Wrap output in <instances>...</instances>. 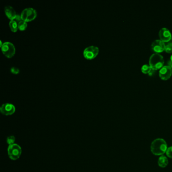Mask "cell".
I'll return each instance as SVG.
<instances>
[{"instance_id":"obj_1","label":"cell","mask_w":172,"mask_h":172,"mask_svg":"<svg viewBox=\"0 0 172 172\" xmlns=\"http://www.w3.org/2000/svg\"><path fill=\"white\" fill-rule=\"evenodd\" d=\"M151 153L155 156H162L167 150V144L165 140L157 138L153 141L150 147Z\"/></svg>"},{"instance_id":"obj_2","label":"cell","mask_w":172,"mask_h":172,"mask_svg":"<svg viewBox=\"0 0 172 172\" xmlns=\"http://www.w3.org/2000/svg\"><path fill=\"white\" fill-rule=\"evenodd\" d=\"M149 63L150 66L154 70L161 69L164 64L163 57L158 53L154 54L150 56Z\"/></svg>"},{"instance_id":"obj_3","label":"cell","mask_w":172,"mask_h":172,"mask_svg":"<svg viewBox=\"0 0 172 172\" xmlns=\"http://www.w3.org/2000/svg\"><path fill=\"white\" fill-rule=\"evenodd\" d=\"M8 154L9 157L12 160H17L21 156L22 149L20 146L17 144H14L9 145L8 148Z\"/></svg>"},{"instance_id":"obj_4","label":"cell","mask_w":172,"mask_h":172,"mask_svg":"<svg viewBox=\"0 0 172 172\" xmlns=\"http://www.w3.org/2000/svg\"><path fill=\"white\" fill-rule=\"evenodd\" d=\"M21 18L22 20L25 22H30L32 21L37 16V12L35 9L32 8H26L21 12Z\"/></svg>"},{"instance_id":"obj_5","label":"cell","mask_w":172,"mask_h":172,"mask_svg":"<svg viewBox=\"0 0 172 172\" xmlns=\"http://www.w3.org/2000/svg\"><path fill=\"white\" fill-rule=\"evenodd\" d=\"M2 51L6 57L10 58L15 55V48L13 44L10 42H5L3 43L1 47Z\"/></svg>"},{"instance_id":"obj_6","label":"cell","mask_w":172,"mask_h":172,"mask_svg":"<svg viewBox=\"0 0 172 172\" xmlns=\"http://www.w3.org/2000/svg\"><path fill=\"white\" fill-rule=\"evenodd\" d=\"M99 53L98 47L91 45L87 47L83 51V56L88 60H92L97 57Z\"/></svg>"},{"instance_id":"obj_7","label":"cell","mask_w":172,"mask_h":172,"mask_svg":"<svg viewBox=\"0 0 172 172\" xmlns=\"http://www.w3.org/2000/svg\"><path fill=\"white\" fill-rule=\"evenodd\" d=\"M15 106L9 103L3 104L0 108L1 113L5 116H9L15 113Z\"/></svg>"},{"instance_id":"obj_8","label":"cell","mask_w":172,"mask_h":172,"mask_svg":"<svg viewBox=\"0 0 172 172\" xmlns=\"http://www.w3.org/2000/svg\"><path fill=\"white\" fill-rule=\"evenodd\" d=\"M172 71L171 67L168 65L163 67L159 72V75L163 80H166L169 79L172 75Z\"/></svg>"},{"instance_id":"obj_9","label":"cell","mask_w":172,"mask_h":172,"mask_svg":"<svg viewBox=\"0 0 172 172\" xmlns=\"http://www.w3.org/2000/svg\"><path fill=\"white\" fill-rule=\"evenodd\" d=\"M165 43L160 39H157L151 44V49L156 53H161L165 50Z\"/></svg>"},{"instance_id":"obj_10","label":"cell","mask_w":172,"mask_h":172,"mask_svg":"<svg viewBox=\"0 0 172 172\" xmlns=\"http://www.w3.org/2000/svg\"><path fill=\"white\" fill-rule=\"evenodd\" d=\"M159 36L163 42H168L172 39V34L167 28H162L159 31Z\"/></svg>"},{"instance_id":"obj_11","label":"cell","mask_w":172,"mask_h":172,"mask_svg":"<svg viewBox=\"0 0 172 172\" xmlns=\"http://www.w3.org/2000/svg\"><path fill=\"white\" fill-rule=\"evenodd\" d=\"M5 12L8 18L11 20L15 19L17 14L13 8L10 6H7L5 7Z\"/></svg>"},{"instance_id":"obj_12","label":"cell","mask_w":172,"mask_h":172,"mask_svg":"<svg viewBox=\"0 0 172 172\" xmlns=\"http://www.w3.org/2000/svg\"><path fill=\"white\" fill-rule=\"evenodd\" d=\"M169 161L166 157L164 156H161L159 157L158 160V165L161 168H165L168 165Z\"/></svg>"},{"instance_id":"obj_13","label":"cell","mask_w":172,"mask_h":172,"mask_svg":"<svg viewBox=\"0 0 172 172\" xmlns=\"http://www.w3.org/2000/svg\"><path fill=\"white\" fill-rule=\"evenodd\" d=\"M9 26L10 27L11 30L13 32H16L18 29V23L15 20H11L9 22Z\"/></svg>"},{"instance_id":"obj_14","label":"cell","mask_w":172,"mask_h":172,"mask_svg":"<svg viewBox=\"0 0 172 172\" xmlns=\"http://www.w3.org/2000/svg\"><path fill=\"white\" fill-rule=\"evenodd\" d=\"M152 70L153 69L151 68V67L147 64L143 65L141 67V71L144 74H150Z\"/></svg>"},{"instance_id":"obj_15","label":"cell","mask_w":172,"mask_h":172,"mask_svg":"<svg viewBox=\"0 0 172 172\" xmlns=\"http://www.w3.org/2000/svg\"><path fill=\"white\" fill-rule=\"evenodd\" d=\"M27 26V22L23 20H21L18 23V29L20 30L23 31V30H25L26 27Z\"/></svg>"},{"instance_id":"obj_16","label":"cell","mask_w":172,"mask_h":172,"mask_svg":"<svg viewBox=\"0 0 172 172\" xmlns=\"http://www.w3.org/2000/svg\"><path fill=\"white\" fill-rule=\"evenodd\" d=\"M15 137L13 135L8 137L7 138V143L9 145H12L15 143Z\"/></svg>"},{"instance_id":"obj_17","label":"cell","mask_w":172,"mask_h":172,"mask_svg":"<svg viewBox=\"0 0 172 172\" xmlns=\"http://www.w3.org/2000/svg\"><path fill=\"white\" fill-rule=\"evenodd\" d=\"M165 51L167 53H172V43H169L167 45H166Z\"/></svg>"},{"instance_id":"obj_18","label":"cell","mask_w":172,"mask_h":172,"mask_svg":"<svg viewBox=\"0 0 172 172\" xmlns=\"http://www.w3.org/2000/svg\"><path fill=\"white\" fill-rule=\"evenodd\" d=\"M166 154L168 157L172 159V147H169L168 148L166 151Z\"/></svg>"},{"instance_id":"obj_19","label":"cell","mask_w":172,"mask_h":172,"mask_svg":"<svg viewBox=\"0 0 172 172\" xmlns=\"http://www.w3.org/2000/svg\"><path fill=\"white\" fill-rule=\"evenodd\" d=\"M11 72L14 74H17L19 73L20 70L18 68L13 67L11 68Z\"/></svg>"},{"instance_id":"obj_20","label":"cell","mask_w":172,"mask_h":172,"mask_svg":"<svg viewBox=\"0 0 172 172\" xmlns=\"http://www.w3.org/2000/svg\"><path fill=\"white\" fill-rule=\"evenodd\" d=\"M168 66H169L171 67L172 66V55H171V57L170 58L169 60L168 61Z\"/></svg>"},{"instance_id":"obj_21","label":"cell","mask_w":172,"mask_h":172,"mask_svg":"<svg viewBox=\"0 0 172 172\" xmlns=\"http://www.w3.org/2000/svg\"><path fill=\"white\" fill-rule=\"evenodd\" d=\"M171 69H172V66L171 67Z\"/></svg>"}]
</instances>
